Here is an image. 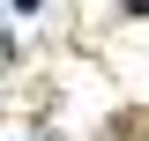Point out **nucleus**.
Segmentation results:
<instances>
[{
    "mask_svg": "<svg viewBox=\"0 0 149 141\" xmlns=\"http://www.w3.org/2000/svg\"><path fill=\"white\" fill-rule=\"evenodd\" d=\"M15 8H37V0H15Z\"/></svg>",
    "mask_w": 149,
    "mask_h": 141,
    "instance_id": "obj_2",
    "label": "nucleus"
},
{
    "mask_svg": "<svg viewBox=\"0 0 149 141\" xmlns=\"http://www.w3.org/2000/svg\"><path fill=\"white\" fill-rule=\"evenodd\" d=\"M127 8H134V15H149V0H127Z\"/></svg>",
    "mask_w": 149,
    "mask_h": 141,
    "instance_id": "obj_1",
    "label": "nucleus"
}]
</instances>
